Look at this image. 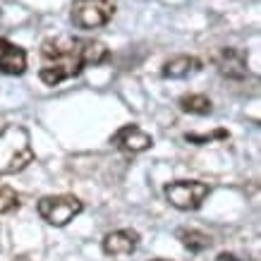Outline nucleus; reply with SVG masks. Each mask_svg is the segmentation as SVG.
Masks as SVG:
<instances>
[{"label": "nucleus", "mask_w": 261, "mask_h": 261, "mask_svg": "<svg viewBox=\"0 0 261 261\" xmlns=\"http://www.w3.org/2000/svg\"><path fill=\"white\" fill-rule=\"evenodd\" d=\"M15 208H19V197L12 187L0 185V214H12Z\"/></svg>", "instance_id": "ddd939ff"}, {"label": "nucleus", "mask_w": 261, "mask_h": 261, "mask_svg": "<svg viewBox=\"0 0 261 261\" xmlns=\"http://www.w3.org/2000/svg\"><path fill=\"white\" fill-rule=\"evenodd\" d=\"M214 63L223 77L228 80H245L249 70H247V56L238 48H221L214 56Z\"/></svg>", "instance_id": "423d86ee"}, {"label": "nucleus", "mask_w": 261, "mask_h": 261, "mask_svg": "<svg viewBox=\"0 0 261 261\" xmlns=\"http://www.w3.org/2000/svg\"><path fill=\"white\" fill-rule=\"evenodd\" d=\"M115 15V5L111 0H74L72 3V22L80 29H98L108 24Z\"/></svg>", "instance_id": "39448f33"}, {"label": "nucleus", "mask_w": 261, "mask_h": 261, "mask_svg": "<svg viewBox=\"0 0 261 261\" xmlns=\"http://www.w3.org/2000/svg\"><path fill=\"white\" fill-rule=\"evenodd\" d=\"M82 208L84 204L74 194H53L39 201V216L56 228H63L70 221H74V216H80Z\"/></svg>", "instance_id": "7ed1b4c3"}, {"label": "nucleus", "mask_w": 261, "mask_h": 261, "mask_svg": "<svg viewBox=\"0 0 261 261\" xmlns=\"http://www.w3.org/2000/svg\"><path fill=\"white\" fill-rule=\"evenodd\" d=\"M180 108L192 115H208L211 113V101L204 94H187L180 98Z\"/></svg>", "instance_id": "9b49d317"}, {"label": "nucleus", "mask_w": 261, "mask_h": 261, "mask_svg": "<svg viewBox=\"0 0 261 261\" xmlns=\"http://www.w3.org/2000/svg\"><path fill=\"white\" fill-rule=\"evenodd\" d=\"M216 261H240V259L235 256V254H221V256H218Z\"/></svg>", "instance_id": "2eb2a0df"}, {"label": "nucleus", "mask_w": 261, "mask_h": 261, "mask_svg": "<svg viewBox=\"0 0 261 261\" xmlns=\"http://www.w3.org/2000/svg\"><path fill=\"white\" fill-rule=\"evenodd\" d=\"M113 144L120 151H127V153H142V151L153 146V139H151V135H146L137 125H125V127H120L118 135L113 137Z\"/></svg>", "instance_id": "0eeeda50"}, {"label": "nucleus", "mask_w": 261, "mask_h": 261, "mask_svg": "<svg viewBox=\"0 0 261 261\" xmlns=\"http://www.w3.org/2000/svg\"><path fill=\"white\" fill-rule=\"evenodd\" d=\"M137 245H139V232H135V230H115L103 238V252L111 254V256L132 254Z\"/></svg>", "instance_id": "6e6552de"}, {"label": "nucleus", "mask_w": 261, "mask_h": 261, "mask_svg": "<svg viewBox=\"0 0 261 261\" xmlns=\"http://www.w3.org/2000/svg\"><path fill=\"white\" fill-rule=\"evenodd\" d=\"M27 70V50L8 39H0V72L5 74H22Z\"/></svg>", "instance_id": "1a4fd4ad"}, {"label": "nucleus", "mask_w": 261, "mask_h": 261, "mask_svg": "<svg viewBox=\"0 0 261 261\" xmlns=\"http://www.w3.org/2000/svg\"><path fill=\"white\" fill-rule=\"evenodd\" d=\"M156 261H166V259H156Z\"/></svg>", "instance_id": "dca6fc26"}, {"label": "nucleus", "mask_w": 261, "mask_h": 261, "mask_svg": "<svg viewBox=\"0 0 261 261\" xmlns=\"http://www.w3.org/2000/svg\"><path fill=\"white\" fill-rule=\"evenodd\" d=\"M41 56L48 65L41 70V82L56 87L60 82L77 77L87 65H101L108 60V48L94 39H46L41 46Z\"/></svg>", "instance_id": "f257e3e1"}, {"label": "nucleus", "mask_w": 261, "mask_h": 261, "mask_svg": "<svg viewBox=\"0 0 261 261\" xmlns=\"http://www.w3.org/2000/svg\"><path fill=\"white\" fill-rule=\"evenodd\" d=\"M34 161L29 132L24 127L10 125L0 129V175L19 173Z\"/></svg>", "instance_id": "f03ea898"}, {"label": "nucleus", "mask_w": 261, "mask_h": 261, "mask_svg": "<svg viewBox=\"0 0 261 261\" xmlns=\"http://www.w3.org/2000/svg\"><path fill=\"white\" fill-rule=\"evenodd\" d=\"M201 70V60L194 56H180V58H173L170 63L163 65V77L166 80H185L190 77L194 72Z\"/></svg>", "instance_id": "9d476101"}, {"label": "nucleus", "mask_w": 261, "mask_h": 261, "mask_svg": "<svg viewBox=\"0 0 261 261\" xmlns=\"http://www.w3.org/2000/svg\"><path fill=\"white\" fill-rule=\"evenodd\" d=\"M223 137H228V132H225V129H218L214 135H187V142L206 144V142H211V139H223Z\"/></svg>", "instance_id": "4468645a"}, {"label": "nucleus", "mask_w": 261, "mask_h": 261, "mask_svg": "<svg viewBox=\"0 0 261 261\" xmlns=\"http://www.w3.org/2000/svg\"><path fill=\"white\" fill-rule=\"evenodd\" d=\"M163 192H166L168 201L175 208H180V211H197L199 206L206 201V197L211 194V187L199 180H180V182H168Z\"/></svg>", "instance_id": "20e7f679"}, {"label": "nucleus", "mask_w": 261, "mask_h": 261, "mask_svg": "<svg viewBox=\"0 0 261 261\" xmlns=\"http://www.w3.org/2000/svg\"><path fill=\"white\" fill-rule=\"evenodd\" d=\"M177 238L190 252H204L206 247H211V238L206 232H199V230H180Z\"/></svg>", "instance_id": "f8f14e48"}]
</instances>
